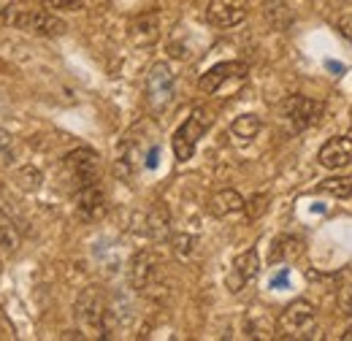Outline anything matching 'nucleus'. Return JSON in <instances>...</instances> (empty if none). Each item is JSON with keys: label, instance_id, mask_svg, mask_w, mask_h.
Masks as SVG:
<instances>
[{"label": "nucleus", "instance_id": "nucleus-6", "mask_svg": "<svg viewBox=\"0 0 352 341\" xmlns=\"http://www.w3.org/2000/svg\"><path fill=\"white\" fill-rule=\"evenodd\" d=\"M176 92V79L166 63H155L146 74V100L155 111H163L171 106Z\"/></svg>", "mask_w": 352, "mask_h": 341}, {"label": "nucleus", "instance_id": "nucleus-20", "mask_svg": "<svg viewBox=\"0 0 352 341\" xmlns=\"http://www.w3.org/2000/svg\"><path fill=\"white\" fill-rule=\"evenodd\" d=\"M0 244H3V250H8V252H14L16 244H19V236L14 233V228H11V222H8L6 217H0Z\"/></svg>", "mask_w": 352, "mask_h": 341}, {"label": "nucleus", "instance_id": "nucleus-18", "mask_svg": "<svg viewBox=\"0 0 352 341\" xmlns=\"http://www.w3.org/2000/svg\"><path fill=\"white\" fill-rule=\"evenodd\" d=\"M298 252H301V241L293 236H282L271 244V263H282L287 257H296Z\"/></svg>", "mask_w": 352, "mask_h": 341}, {"label": "nucleus", "instance_id": "nucleus-24", "mask_svg": "<svg viewBox=\"0 0 352 341\" xmlns=\"http://www.w3.org/2000/svg\"><path fill=\"white\" fill-rule=\"evenodd\" d=\"M19 182L25 190H38L41 187V173L36 168H22L19 170Z\"/></svg>", "mask_w": 352, "mask_h": 341}, {"label": "nucleus", "instance_id": "nucleus-15", "mask_svg": "<svg viewBox=\"0 0 352 341\" xmlns=\"http://www.w3.org/2000/svg\"><path fill=\"white\" fill-rule=\"evenodd\" d=\"M244 206H247V201H244L236 190H220V192H214L212 201H209V212L214 214V217L239 214V212H244Z\"/></svg>", "mask_w": 352, "mask_h": 341}, {"label": "nucleus", "instance_id": "nucleus-29", "mask_svg": "<svg viewBox=\"0 0 352 341\" xmlns=\"http://www.w3.org/2000/svg\"><path fill=\"white\" fill-rule=\"evenodd\" d=\"M157 157H160V149H157V146H152V149H149V155H146V168H157Z\"/></svg>", "mask_w": 352, "mask_h": 341}, {"label": "nucleus", "instance_id": "nucleus-1", "mask_svg": "<svg viewBox=\"0 0 352 341\" xmlns=\"http://www.w3.org/2000/svg\"><path fill=\"white\" fill-rule=\"evenodd\" d=\"M0 28H16L33 36L57 38L68 30V25L49 8H22V6H0Z\"/></svg>", "mask_w": 352, "mask_h": 341}, {"label": "nucleus", "instance_id": "nucleus-4", "mask_svg": "<svg viewBox=\"0 0 352 341\" xmlns=\"http://www.w3.org/2000/svg\"><path fill=\"white\" fill-rule=\"evenodd\" d=\"M311 322H314V303H309L307 298H296L279 314L282 336H298V339H314L317 336L320 339V331H314Z\"/></svg>", "mask_w": 352, "mask_h": 341}, {"label": "nucleus", "instance_id": "nucleus-19", "mask_svg": "<svg viewBox=\"0 0 352 341\" xmlns=\"http://www.w3.org/2000/svg\"><path fill=\"white\" fill-rule=\"evenodd\" d=\"M320 192H328L333 198H352V179L350 176H336L320 182Z\"/></svg>", "mask_w": 352, "mask_h": 341}, {"label": "nucleus", "instance_id": "nucleus-23", "mask_svg": "<svg viewBox=\"0 0 352 341\" xmlns=\"http://www.w3.org/2000/svg\"><path fill=\"white\" fill-rule=\"evenodd\" d=\"M336 303H339V314H342L344 320H352V285H347L344 290H339Z\"/></svg>", "mask_w": 352, "mask_h": 341}, {"label": "nucleus", "instance_id": "nucleus-12", "mask_svg": "<svg viewBox=\"0 0 352 341\" xmlns=\"http://www.w3.org/2000/svg\"><path fill=\"white\" fill-rule=\"evenodd\" d=\"M131 33V41L135 46H152L160 38V14L157 11H146V14H138L128 28Z\"/></svg>", "mask_w": 352, "mask_h": 341}, {"label": "nucleus", "instance_id": "nucleus-13", "mask_svg": "<svg viewBox=\"0 0 352 341\" xmlns=\"http://www.w3.org/2000/svg\"><path fill=\"white\" fill-rule=\"evenodd\" d=\"M76 209L85 219H100L106 212V198L100 190V182H92L85 187H76Z\"/></svg>", "mask_w": 352, "mask_h": 341}, {"label": "nucleus", "instance_id": "nucleus-11", "mask_svg": "<svg viewBox=\"0 0 352 341\" xmlns=\"http://www.w3.org/2000/svg\"><path fill=\"white\" fill-rule=\"evenodd\" d=\"M247 8L241 0H212L206 8V19L214 28H233L239 22H244Z\"/></svg>", "mask_w": 352, "mask_h": 341}, {"label": "nucleus", "instance_id": "nucleus-3", "mask_svg": "<svg viewBox=\"0 0 352 341\" xmlns=\"http://www.w3.org/2000/svg\"><path fill=\"white\" fill-rule=\"evenodd\" d=\"M212 125V117H209V111H204V109H195L182 125L179 130L174 133V155L179 163H187L192 155H195V146H198V141L204 138V133L209 130Z\"/></svg>", "mask_w": 352, "mask_h": 341}, {"label": "nucleus", "instance_id": "nucleus-9", "mask_svg": "<svg viewBox=\"0 0 352 341\" xmlns=\"http://www.w3.org/2000/svg\"><path fill=\"white\" fill-rule=\"evenodd\" d=\"M65 170L76 187L92 184V182H98V157L89 149H76L65 157Z\"/></svg>", "mask_w": 352, "mask_h": 341}, {"label": "nucleus", "instance_id": "nucleus-17", "mask_svg": "<svg viewBox=\"0 0 352 341\" xmlns=\"http://www.w3.org/2000/svg\"><path fill=\"white\" fill-rule=\"evenodd\" d=\"M261 128H263L261 117H255V114H241V117L233 120L230 133H233L236 138H241V141H250V138H255V135L261 133Z\"/></svg>", "mask_w": 352, "mask_h": 341}, {"label": "nucleus", "instance_id": "nucleus-21", "mask_svg": "<svg viewBox=\"0 0 352 341\" xmlns=\"http://www.w3.org/2000/svg\"><path fill=\"white\" fill-rule=\"evenodd\" d=\"M149 233L155 239H166L168 236V214L166 212H155L149 217Z\"/></svg>", "mask_w": 352, "mask_h": 341}, {"label": "nucleus", "instance_id": "nucleus-5", "mask_svg": "<svg viewBox=\"0 0 352 341\" xmlns=\"http://www.w3.org/2000/svg\"><path fill=\"white\" fill-rule=\"evenodd\" d=\"M279 114H282V120L293 130H307L320 122L322 103L314 100V98H307V95H290V98L282 100Z\"/></svg>", "mask_w": 352, "mask_h": 341}, {"label": "nucleus", "instance_id": "nucleus-2", "mask_svg": "<svg viewBox=\"0 0 352 341\" xmlns=\"http://www.w3.org/2000/svg\"><path fill=\"white\" fill-rule=\"evenodd\" d=\"M76 317H79V322L87 328L89 333H95V336H109L111 333L114 314H111L109 303H106L103 293L98 287L82 290V296L76 298Z\"/></svg>", "mask_w": 352, "mask_h": 341}, {"label": "nucleus", "instance_id": "nucleus-14", "mask_svg": "<svg viewBox=\"0 0 352 341\" xmlns=\"http://www.w3.org/2000/svg\"><path fill=\"white\" fill-rule=\"evenodd\" d=\"M155 279H157V257L152 255L149 250L135 252L131 263V285L135 290H146Z\"/></svg>", "mask_w": 352, "mask_h": 341}, {"label": "nucleus", "instance_id": "nucleus-8", "mask_svg": "<svg viewBox=\"0 0 352 341\" xmlns=\"http://www.w3.org/2000/svg\"><path fill=\"white\" fill-rule=\"evenodd\" d=\"M258 271H261V257H258V252H255V250L241 252V255L233 260V268H230L228 276H225L228 290H230V293H239L247 282H252V279L258 276Z\"/></svg>", "mask_w": 352, "mask_h": 341}, {"label": "nucleus", "instance_id": "nucleus-30", "mask_svg": "<svg viewBox=\"0 0 352 341\" xmlns=\"http://www.w3.org/2000/svg\"><path fill=\"white\" fill-rule=\"evenodd\" d=\"M325 68H328V71H333L336 76H342V74H344V65H342V63H333V60H328V63H325Z\"/></svg>", "mask_w": 352, "mask_h": 341}, {"label": "nucleus", "instance_id": "nucleus-22", "mask_svg": "<svg viewBox=\"0 0 352 341\" xmlns=\"http://www.w3.org/2000/svg\"><path fill=\"white\" fill-rule=\"evenodd\" d=\"M44 8L49 11H82L85 8V0H38Z\"/></svg>", "mask_w": 352, "mask_h": 341}, {"label": "nucleus", "instance_id": "nucleus-26", "mask_svg": "<svg viewBox=\"0 0 352 341\" xmlns=\"http://www.w3.org/2000/svg\"><path fill=\"white\" fill-rule=\"evenodd\" d=\"M287 285H290V271L287 268H282L279 274L271 276V290H285Z\"/></svg>", "mask_w": 352, "mask_h": 341}, {"label": "nucleus", "instance_id": "nucleus-25", "mask_svg": "<svg viewBox=\"0 0 352 341\" xmlns=\"http://www.w3.org/2000/svg\"><path fill=\"white\" fill-rule=\"evenodd\" d=\"M192 244H195V239L192 236H176L174 239V250L179 257H187L192 252Z\"/></svg>", "mask_w": 352, "mask_h": 341}, {"label": "nucleus", "instance_id": "nucleus-31", "mask_svg": "<svg viewBox=\"0 0 352 341\" xmlns=\"http://www.w3.org/2000/svg\"><path fill=\"white\" fill-rule=\"evenodd\" d=\"M342 339H344V341H352V325L347 328V331H344V333H342Z\"/></svg>", "mask_w": 352, "mask_h": 341}, {"label": "nucleus", "instance_id": "nucleus-16", "mask_svg": "<svg viewBox=\"0 0 352 341\" xmlns=\"http://www.w3.org/2000/svg\"><path fill=\"white\" fill-rule=\"evenodd\" d=\"M263 14H265V19H268V25H274L276 30H285V28L293 22V14H290V8H287L282 0H265Z\"/></svg>", "mask_w": 352, "mask_h": 341}, {"label": "nucleus", "instance_id": "nucleus-10", "mask_svg": "<svg viewBox=\"0 0 352 341\" xmlns=\"http://www.w3.org/2000/svg\"><path fill=\"white\" fill-rule=\"evenodd\" d=\"M320 166L328 170H339L352 163V138L350 135H336V138H328L317 155Z\"/></svg>", "mask_w": 352, "mask_h": 341}, {"label": "nucleus", "instance_id": "nucleus-28", "mask_svg": "<svg viewBox=\"0 0 352 341\" xmlns=\"http://www.w3.org/2000/svg\"><path fill=\"white\" fill-rule=\"evenodd\" d=\"M336 28H339V33L352 43V14H344V16L339 19V25H336Z\"/></svg>", "mask_w": 352, "mask_h": 341}, {"label": "nucleus", "instance_id": "nucleus-27", "mask_svg": "<svg viewBox=\"0 0 352 341\" xmlns=\"http://www.w3.org/2000/svg\"><path fill=\"white\" fill-rule=\"evenodd\" d=\"M244 209H250V217H258V214H263L265 195H255V198H250V204H247Z\"/></svg>", "mask_w": 352, "mask_h": 341}, {"label": "nucleus", "instance_id": "nucleus-7", "mask_svg": "<svg viewBox=\"0 0 352 341\" xmlns=\"http://www.w3.org/2000/svg\"><path fill=\"white\" fill-rule=\"evenodd\" d=\"M247 74H250V65H247V63H241V60L217 63L214 68H209V71L198 79V87H201V92L214 95V92H220L228 82H233V79H244Z\"/></svg>", "mask_w": 352, "mask_h": 341}]
</instances>
